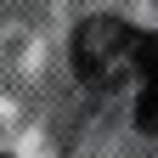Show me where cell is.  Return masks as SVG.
I'll return each instance as SVG.
<instances>
[{
  "label": "cell",
  "instance_id": "cell-2",
  "mask_svg": "<svg viewBox=\"0 0 158 158\" xmlns=\"http://www.w3.org/2000/svg\"><path fill=\"white\" fill-rule=\"evenodd\" d=\"M135 124L147 135H158V79H141L135 85Z\"/></svg>",
  "mask_w": 158,
  "mask_h": 158
},
{
  "label": "cell",
  "instance_id": "cell-1",
  "mask_svg": "<svg viewBox=\"0 0 158 158\" xmlns=\"http://www.w3.org/2000/svg\"><path fill=\"white\" fill-rule=\"evenodd\" d=\"M135 62V28H124L118 17H85L73 28V68L90 85H118L130 79Z\"/></svg>",
  "mask_w": 158,
  "mask_h": 158
}]
</instances>
